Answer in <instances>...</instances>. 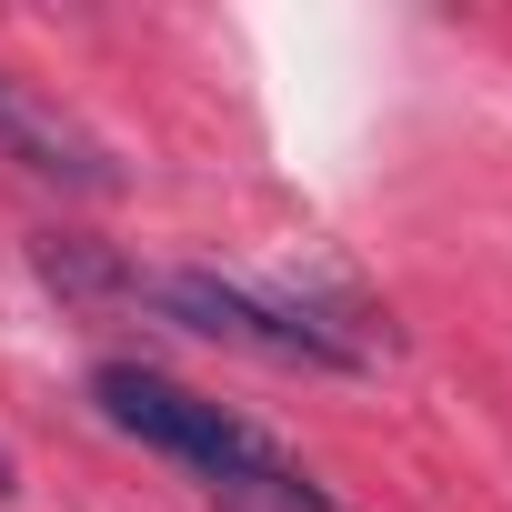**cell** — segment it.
I'll return each mask as SVG.
<instances>
[{"mask_svg": "<svg viewBox=\"0 0 512 512\" xmlns=\"http://www.w3.org/2000/svg\"><path fill=\"white\" fill-rule=\"evenodd\" d=\"M91 402H101V422H111V432H131V442L171 452V462H181V472H201L221 502H251V512H332V502H322V482H312L272 432H251L241 412H221V402L181 392V382H171V372H151V362H101V372H91Z\"/></svg>", "mask_w": 512, "mask_h": 512, "instance_id": "cell-1", "label": "cell"}, {"mask_svg": "<svg viewBox=\"0 0 512 512\" xmlns=\"http://www.w3.org/2000/svg\"><path fill=\"white\" fill-rule=\"evenodd\" d=\"M151 312H171L201 342H231L251 362H282V372H372L392 352V332L372 312H322V302H272V292H241L221 272H151L141 282Z\"/></svg>", "mask_w": 512, "mask_h": 512, "instance_id": "cell-2", "label": "cell"}, {"mask_svg": "<svg viewBox=\"0 0 512 512\" xmlns=\"http://www.w3.org/2000/svg\"><path fill=\"white\" fill-rule=\"evenodd\" d=\"M0 161L31 171V181H51V191H81V201H111L121 191L111 141L91 121H71L61 101H41L31 81H11V71H0Z\"/></svg>", "mask_w": 512, "mask_h": 512, "instance_id": "cell-3", "label": "cell"}, {"mask_svg": "<svg viewBox=\"0 0 512 512\" xmlns=\"http://www.w3.org/2000/svg\"><path fill=\"white\" fill-rule=\"evenodd\" d=\"M31 262H41V282H51L61 302H81V312H111V302H141V272H131V262H111L101 241H71V231H41V241H31Z\"/></svg>", "mask_w": 512, "mask_h": 512, "instance_id": "cell-4", "label": "cell"}, {"mask_svg": "<svg viewBox=\"0 0 512 512\" xmlns=\"http://www.w3.org/2000/svg\"><path fill=\"white\" fill-rule=\"evenodd\" d=\"M11 492H21V472H11V452H0V502H11Z\"/></svg>", "mask_w": 512, "mask_h": 512, "instance_id": "cell-5", "label": "cell"}]
</instances>
